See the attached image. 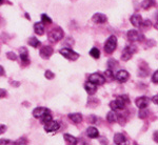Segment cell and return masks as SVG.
Returning a JSON list of instances; mask_svg holds the SVG:
<instances>
[{"label":"cell","mask_w":158,"mask_h":145,"mask_svg":"<svg viewBox=\"0 0 158 145\" xmlns=\"http://www.w3.org/2000/svg\"><path fill=\"white\" fill-rule=\"evenodd\" d=\"M117 65H118V62L115 61L114 59H110L108 61V66H109L110 70H113V68L115 67V66H117Z\"/></svg>","instance_id":"f546056e"},{"label":"cell","mask_w":158,"mask_h":145,"mask_svg":"<svg viewBox=\"0 0 158 145\" xmlns=\"http://www.w3.org/2000/svg\"><path fill=\"white\" fill-rule=\"evenodd\" d=\"M41 22L43 24H51L52 23V19H51L47 14H42L41 15Z\"/></svg>","instance_id":"484cf974"},{"label":"cell","mask_w":158,"mask_h":145,"mask_svg":"<svg viewBox=\"0 0 158 145\" xmlns=\"http://www.w3.org/2000/svg\"><path fill=\"white\" fill-rule=\"evenodd\" d=\"M129 78H130V75L127 70H118V72L115 74V79L121 83L127 82V81L129 80Z\"/></svg>","instance_id":"30bf717a"},{"label":"cell","mask_w":158,"mask_h":145,"mask_svg":"<svg viewBox=\"0 0 158 145\" xmlns=\"http://www.w3.org/2000/svg\"><path fill=\"white\" fill-rule=\"evenodd\" d=\"M44 76L47 79H49V80H52V79L55 78V75L53 72H51V70H47V72L44 73Z\"/></svg>","instance_id":"4dcf8cb0"},{"label":"cell","mask_w":158,"mask_h":145,"mask_svg":"<svg viewBox=\"0 0 158 145\" xmlns=\"http://www.w3.org/2000/svg\"><path fill=\"white\" fill-rule=\"evenodd\" d=\"M63 139H64L65 143L69 145H76L77 144V138H75L72 135H69V134H64L63 135Z\"/></svg>","instance_id":"ffe728a7"},{"label":"cell","mask_w":158,"mask_h":145,"mask_svg":"<svg viewBox=\"0 0 158 145\" xmlns=\"http://www.w3.org/2000/svg\"><path fill=\"white\" fill-rule=\"evenodd\" d=\"M130 102L129 97L128 96H119L117 97L114 101L110 102V107L112 108V111H121V109H124L126 105Z\"/></svg>","instance_id":"6da1fadb"},{"label":"cell","mask_w":158,"mask_h":145,"mask_svg":"<svg viewBox=\"0 0 158 145\" xmlns=\"http://www.w3.org/2000/svg\"><path fill=\"white\" fill-rule=\"evenodd\" d=\"M89 81L96 85H102L106 82V78H104L103 75L99 73H94L92 75L89 76Z\"/></svg>","instance_id":"8992f818"},{"label":"cell","mask_w":158,"mask_h":145,"mask_svg":"<svg viewBox=\"0 0 158 145\" xmlns=\"http://www.w3.org/2000/svg\"><path fill=\"white\" fill-rule=\"evenodd\" d=\"M90 55L94 58V59H98L99 56H100V52H99V50L97 47H93L90 50Z\"/></svg>","instance_id":"d4e9b609"},{"label":"cell","mask_w":158,"mask_h":145,"mask_svg":"<svg viewBox=\"0 0 158 145\" xmlns=\"http://www.w3.org/2000/svg\"><path fill=\"white\" fill-rule=\"evenodd\" d=\"M135 104H136V106L139 109L140 108H146L149 106V104H150V99L146 96L138 97V98L136 99V101H135Z\"/></svg>","instance_id":"ba28073f"},{"label":"cell","mask_w":158,"mask_h":145,"mask_svg":"<svg viewBox=\"0 0 158 145\" xmlns=\"http://www.w3.org/2000/svg\"><path fill=\"white\" fill-rule=\"evenodd\" d=\"M147 117H149V111L146 108H140V111H139V118L141 119H144L147 118Z\"/></svg>","instance_id":"83f0119b"},{"label":"cell","mask_w":158,"mask_h":145,"mask_svg":"<svg viewBox=\"0 0 158 145\" xmlns=\"http://www.w3.org/2000/svg\"><path fill=\"white\" fill-rule=\"evenodd\" d=\"M34 30L37 35L42 36V35L44 34V26H43L42 22H36V23L34 24Z\"/></svg>","instance_id":"44dd1931"},{"label":"cell","mask_w":158,"mask_h":145,"mask_svg":"<svg viewBox=\"0 0 158 145\" xmlns=\"http://www.w3.org/2000/svg\"><path fill=\"white\" fill-rule=\"evenodd\" d=\"M104 78L109 79V80H113V79H115V75L113 74V72H112V70H106L104 72Z\"/></svg>","instance_id":"4316f807"},{"label":"cell","mask_w":158,"mask_h":145,"mask_svg":"<svg viewBox=\"0 0 158 145\" xmlns=\"http://www.w3.org/2000/svg\"><path fill=\"white\" fill-rule=\"evenodd\" d=\"M6 126L3 125V124H0V135L4 134L6 133Z\"/></svg>","instance_id":"e575fe53"},{"label":"cell","mask_w":158,"mask_h":145,"mask_svg":"<svg viewBox=\"0 0 158 145\" xmlns=\"http://www.w3.org/2000/svg\"><path fill=\"white\" fill-rule=\"evenodd\" d=\"M154 0H143V1L141 2V6L143 10H149L150 7H152L154 6Z\"/></svg>","instance_id":"603a6c76"},{"label":"cell","mask_w":158,"mask_h":145,"mask_svg":"<svg viewBox=\"0 0 158 145\" xmlns=\"http://www.w3.org/2000/svg\"><path fill=\"white\" fill-rule=\"evenodd\" d=\"M6 57L9 58L10 60H16V59H17L16 54H15V53H13V52H9V53H6Z\"/></svg>","instance_id":"1f68e13d"},{"label":"cell","mask_w":158,"mask_h":145,"mask_svg":"<svg viewBox=\"0 0 158 145\" xmlns=\"http://www.w3.org/2000/svg\"><path fill=\"white\" fill-rule=\"evenodd\" d=\"M53 48L50 46V45H45V46H42L40 48V52H39V55L41 56V58L43 59H49L51 56L53 55Z\"/></svg>","instance_id":"9c48e42d"},{"label":"cell","mask_w":158,"mask_h":145,"mask_svg":"<svg viewBox=\"0 0 158 145\" xmlns=\"http://www.w3.org/2000/svg\"><path fill=\"white\" fill-rule=\"evenodd\" d=\"M91 117H92V118L89 119V121H90V122H93V123H94V122H95V116H91Z\"/></svg>","instance_id":"f35d334b"},{"label":"cell","mask_w":158,"mask_h":145,"mask_svg":"<svg viewBox=\"0 0 158 145\" xmlns=\"http://www.w3.org/2000/svg\"><path fill=\"white\" fill-rule=\"evenodd\" d=\"M12 141L10 140H6V139H1L0 140V145H7V144H11Z\"/></svg>","instance_id":"836d02e7"},{"label":"cell","mask_w":158,"mask_h":145,"mask_svg":"<svg viewBox=\"0 0 158 145\" xmlns=\"http://www.w3.org/2000/svg\"><path fill=\"white\" fill-rule=\"evenodd\" d=\"M157 98H158V97H157V95H155L154 97H153L152 101H153V103H154V104H157V103H158V101H157Z\"/></svg>","instance_id":"8d00e7d4"},{"label":"cell","mask_w":158,"mask_h":145,"mask_svg":"<svg viewBox=\"0 0 158 145\" xmlns=\"http://www.w3.org/2000/svg\"><path fill=\"white\" fill-rule=\"evenodd\" d=\"M127 142V138L123 134L121 133H117L114 136V143L117 145H121V144H126Z\"/></svg>","instance_id":"ac0fdd59"},{"label":"cell","mask_w":158,"mask_h":145,"mask_svg":"<svg viewBox=\"0 0 158 145\" xmlns=\"http://www.w3.org/2000/svg\"><path fill=\"white\" fill-rule=\"evenodd\" d=\"M63 38V30L60 27H56L53 30H51L50 35H49V39L52 40V42H57L60 41Z\"/></svg>","instance_id":"5b68a950"},{"label":"cell","mask_w":158,"mask_h":145,"mask_svg":"<svg viewBox=\"0 0 158 145\" xmlns=\"http://www.w3.org/2000/svg\"><path fill=\"white\" fill-rule=\"evenodd\" d=\"M59 53L64 58H67V59H69V60H72V61L77 60L78 58H79V54H78V53L74 52L72 48H69V47L61 48V50H59Z\"/></svg>","instance_id":"277c9868"},{"label":"cell","mask_w":158,"mask_h":145,"mask_svg":"<svg viewBox=\"0 0 158 145\" xmlns=\"http://www.w3.org/2000/svg\"><path fill=\"white\" fill-rule=\"evenodd\" d=\"M116 47H117V37L112 35V36L109 37V39L106 40V44H104V50L108 54H112L116 50Z\"/></svg>","instance_id":"7a4b0ae2"},{"label":"cell","mask_w":158,"mask_h":145,"mask_svg":"<svg viewBox=\"0 0 158 145\" xmlns=\"http://www.w3.org/2000/svg\"><path fill=\"white\" fill-rule=\"evenodd\" d=\"M2 2H3V0H0V4H2Z\"/></svg>","instance_id":"ab89813d"},{"label":"cell","mask_w":158,"mask_h":145,"mask_svg":"<svg viewBox=\"0 0 158 145\" xmlns=\"http://www.w3.org/2000/svg\"><path fill=\"white\" fill-rule=\"evenodd\" d=\"M40 120H41L42 123H47V122H49L52 120V113L50 114H45L44 116H42L41 118H40Z\"/></svg>","instance_id":"f1b7e54d"},{"label":"cell","mask_w":158,"mask_h":145,"mask_svg":"<svg viewBox=\"0 0 158 145\" xmlns=\"http://www.w3.org/2000/svg\"><path fill=\"white\" fill-rule=\"evenodd\" d=\"M137 52V47L135 46L134 44H130L128 46L124 47V50H122V54H121V59L123 61H128L132 58L135 53Z\"/></svg>","instance_id":"3957f363"},{"label":"cell","mask_w":158,"mask_h":145,"mask_svg":"<svg viewBox=\"0 0 158 145\" xmlns=\"http://www.w3.org/2000/svg\"><path fill=\"white\" fill-rule=\"evenodd\" d=\"M60 128V123L57 121L51 120L47 123H44V131L47 133H54V131H57L58 129Z\"/></svg>","instance_id":"52a82bcc"},{"label":"cell","mask_w":158,"mask_h":145,"mask_svg":"<svg viewBox=\"0 0 158 145\" xmlns=\"http://www.w3.org/2000/svg\"><path fill=\"white\" fill-rule=\"evenodd\" d=\"M86 135H88L89 138L91 139H96L99 137V131L96 127L94 126H90L88 129H86Z\"/></svg>","instance_id":"e0dca14e"},{"label":"cell","mask_w":158,"mask_h":145,"mask_svg":"<svg viewBox=\"0 0 158 145\" xmlns=\"http://www.w3.org/2000/svg\"><path fill=\"white\" fill-rule=\"evenodd\" d=\"M27 43H29V45H31V46H33V47H38V46H39V44H40V41L37 39V38L32 37V38H30V39H29Z\"/></svg>","instance_id":"cb8c5ba5"},{"label":"cell","mask_w":158,"mask_h":145,"mask_svg":"<svg viewBox=\"0 0 158 145\" xmlns=\"http://www.w3.org/2000/svg\"><path fill=\"white\" fill-rule=\"evenodd\" d=\"M69 119H70L73 123L78 124V123H81V122H82L83 117L80 113H73V114H70V115H69Z\"/></svg>","instance_id":"9a60e30c"},{"label":"cell","mask_w":158,"mask_h":145,"mask_svg":"<svg viewBox=\"0 0 158 145\" xmlns=\"http://www.w3.org/2000/svg\"><path fill=\"white\" fill-rule=\"evenodd\" d=\"M51 111L47 107H36L33 111V116L37 119H40L42 116H44L45 114H50Z\"/></svg>","instance_id":"8fae6325"},{"label":"cell","mask_w":158,"mask_h":145,"mask_svg":"<svg viewBox=\"0 0 158 145\" xmlns=\"http://www.w3.org/2000/svg\"><path fill=\"white\" fill-rule=\"evenodd\" d=\"M141 38H143V36H140V34L138 33V30H130L128 32V39L130 41L134 42V41H138L139 39H141Z\"/></svg>","instance_id":"4fadbf2b"},{"label":"cell","mask_w":158,"mask_h":145,"mask_svg":"<svg viewBox=\"0 0 158 145\" xmlns=\"http://www.w3.org/2000/svg\"><path fill=\"white\" fill-rule=\"evenodd\" d=\"M130 21H131V23L134 25L135 27H139L140 25L142 23V17L140 16L139 14H134L131 16V18H130Z\"/></svg>","instance_id":"5bb4252c"},{"label":"cell","mask_w":158,"mask_h":145,"mask_svg":"<svg viewBox=\"0 0 158 145\" xmlns=\"http://www.w3.org/2000/svg\"><path fill=\"white\" fill-rule=\"evenodd\" d=\"M106 120H108L110 123H114V122H116L118 120V116L115 114V111H109L108 115H106Z\"/></svg>","instance_id":"7402d4cb"},{"label":"cell","mask_w":158,"mask_h":145,"mask_svg":"<svg viewBox=\"0 0 158 145\" xmlns=\"http://www.w3.org/2000/svg\"><path fill=\"white\" fill-rule=\"evenodd\" d=\"M152 81H153V83H155V84H157V83H158V72H157V70L153 74Z\"/></svg>","instance_id":"d6a6232c"},{"label":"cell","mask_w":158,"mask_h":145,"mask_svg":"<svg viewBox=\"0 0 158 145\" xmlns=\"http://www.w3.org/2000/svg\"><path fill=\"white\" fill-rule=\"evenodd\" d=\"M4 75V70H3V67L0 65V76H3Z\"/></svg>","instance_id":"74e56055"},{"label":"cell","mask_w":158,"mask_h":145,"mask_svg":"<svg viewBox=\"0 0 158 145\" xmlns=\"http://www.w3.org/2000/svg\"><path fill=\"white\" fill-rule=\"evenodd\" d=\"M19 56L20 59L22 60V62L29 63V52L25 47H20L19 48Z\"/></svg>","instance_id":"d6986e66"},{"label":"cell","mask_w":158,"mask_h":145,"mask_svg":"<svg viewBox=\"0 0 158 145\" xmlns=\"http://www.w3.org/2000/svg\"><path fill=\"white\" fill-rule=\"evenodd\" d=\"M6 96V91L3 88H0V98H4Z\"/></svg>","instance_id":"d590c367"},{"label":"cell","mask_w":158,"mask_h":145,"mask_svg":"<svg viewBox=\"0 0 158 145\" xmlns=\"http://www.w3.org/2000/svg\"><path fill=\"white\" fill-rule=\"evenodd\" d=\"M106 20H108L106 16L104 14H101V13H96V14L92 17V21L95 22V23H97V24L104 23V22H106Z\"/></svg>","instance_id":"7c38bea8"},{"label":"cell","mask_w":158,"mask_h":145,"mask_svg":"<svg viewBox=\"0 0 158 145\" xmlns=\"http://www.w3.org/2000/svg\"><path fill=\"white\" fill-rule=\"evenodd\" d=\"M85 88L89 95H94V94L97 91V85L90 82V81H88V82L85 84Z\"/></svg>","instance_id":"2e32d148"}]
</instances>
